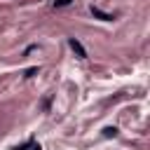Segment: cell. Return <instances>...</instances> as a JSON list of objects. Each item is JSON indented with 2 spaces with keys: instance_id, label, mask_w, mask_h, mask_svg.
<instances>
[{
  "instance_id": "6da1fadb",
  "label": "cell",
  "mask_w": 150,
  "mask_h": 150,
  "mask_svg": "<svg viewBox=\"0 0 150 150\" xmlns=\"http://www.w3.org/2000/svg\"><path fill=\"white\" fill-rule=\"evenodd\" d=\"M68 47L75 52V56H77V59H87V49L82 47V42H80L77 38H68Z\"/></svg>"
},
{
  "instance_id": "7a4b0ae2",
  "label": "cell",
  "mask_w": 150,
  "mask_h": 150,
  "mask_svg": "<svg viewBox=\"0 0 150 150\" xmlns=\"http://www.w3.org/2000/svg\"><path fill=\"white\" fill-rule=\"evenodd\" d=\"M89 12H91L96 19H101V21H112V19H115L112 14H108V12H101V9H98V7H94V5L89 7Z\"/></svg>"
},
{
  "instance_id": "3957f363",
  "label": "cell",
  "mask_w": 150,
  "mask_h": 150,
  "mask_svg": "<svg viewBox=\"0 0 150 150\" xmlns=\"http://www.w3.org/2000/svg\"><path fill=\"white\" fill-rule=\"evenodd\" d=\"M103 136H105V138H115V136H117V129H115V127H105V129H103Z\"/></svg>"
},
{
  "instance_id": "277c9868",
  "label": "cell",
  "mask_w": 150,
  "mask_h": 150,
  "mask_svg": "<svg viewBox=\"0 0 150 150\" xmlns=\"http://www.w3.org/2000/svg\"><path fill=\"white\" fill-rule=\"evenodd\" d=\"M73 0H54V7H66V5H70Z\"/></svg>"
},
{
  "instance_id": "5b68a950",
  "label": "cell",
  "mask_w": 150,
  "mask_h": 150,
  "mask_svg": "<svg viewBox=\"0 0 150 150\" xmlns=\"http://www.w3.org/2000/svg\"><path fill=\"white\" fill-rule=\"evenodd\" d=\"M38 70H40V68H38V66H33V68H28V70H26V77H33V75H35V73H38Z\"/></svg>"
},
{
  "instance_id": "8992f818",
  "label": "cell",
  "mask_w": 150,
  "mask_h": 150,
  "mask_svg": "<svg viewBox=\"0 0 150 150\" xmlns=\"http://www.w3.org/2000/svg\"><path fill=\"white\" fill-rule=\"evenodd\" d=\"M30 145H33V141H26V143H23V145H16V148H14V150H26V148H30Z\"/></svg>"
},
{
  "instance_id": "52a82bcc",
  "label": "cell",
  "mask_w": 150,
  "mask_h": 150,
  "mask_svg": "<svg viewBox=\"0 0 150 150\" xmlns=\"http://www.w3.org/2000/svg\"><path fill=\"white\" fill-rule=\"evenodd\" d=\"M33 150H42V148H40V145H33Z\"/></svg>"
}]
</instances>
